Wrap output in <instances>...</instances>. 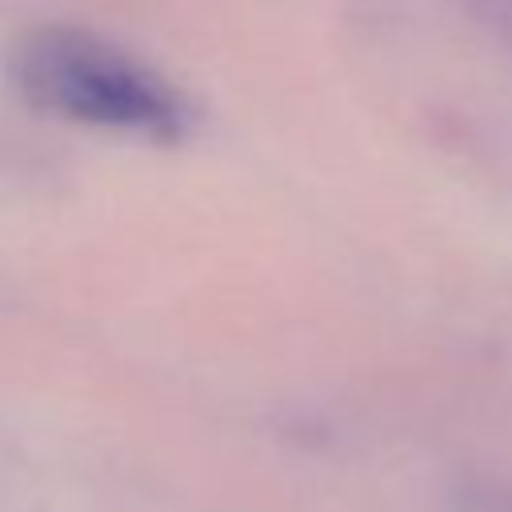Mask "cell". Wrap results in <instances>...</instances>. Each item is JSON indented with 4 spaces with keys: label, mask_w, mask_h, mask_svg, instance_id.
I'll return each instance as SVG.
<instances>
[{
    "label": "cell",
    "mask_w": 512,
    "mask_h": 512,
    "mask_svg": "<svg viewBox=\"0 0 512 512\" xmlns=\"http://www.w3.org/2000/svg\"><path fill=\"white\" fill-rule=\"evenodd\" d=\"M12 72L36 108L88 128L144 140H180L192 128L188 100L164 76L80 28H36L16 44Z\"/></svg>",
    "instance_id": "cell-1"
}]
</instances>
